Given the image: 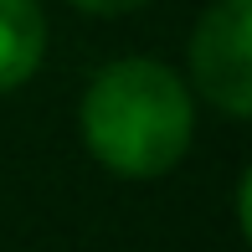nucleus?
Listing matches in <instances>:
<instances>
[{
  "label": "nucleus",
  "mask_w": 252,
  "mask_h": 252,
  "mask_svg": "<svg viewBox=\"0 0 252 252\" xmlns=\"http://www.w3.org/2000/svg\"><path fill=\"white\" fill-rule=\"evenodd\" d=\"M77 10H88V16H124V10L144 5V0H72Z\"/></svg>",
  "instance_id": "20e7f679"
},
{
  "label": "nucleus",
  "mask_w": 252,
  "mask_h": 252,
  "mask_svg": "<svg viewBox=\"0 0 252 252\" xmlns=\"http://www.w3.org/2000/svg\"><path fill=\"white\" fill-rule=\"evenodd\" d=\"M247 10L252 0H216L190 36V72L201 98H211L226 119L252 113V57H247Z\"/></svg>",
  "instance_id": "f03ea898"
},
{
  "label": "nucleus",
  "mask_w": 252,
  "mask_h": 252,
  "mask_svg": "<svg viewBox=\"0 0 252 252\" xmlns=\"http://www.w3.org/2000/svg\"><path fill=\"white\" fill-rule=\"evenodd\" d=\"M47 57V16L36 0H0V93L31 83Z\"/></svg>",
  "instance_id": "7ed1b4c3"
},
{
  "label": "nucleus",
  "mask_w": 252,
  "mask_h": 252,
  "mask_svg": "<svg viewBox=\"0 0 252 252\" xmlns=\"http://www.w3.org/2000/svg\"><path fill=\"white\" fill-rule=\"evenodd\" d=\"M77 124L98 165L129 180H155L175 170L180 155L190 150L196 103H190V88L165 62L124 57L88 83Z\"/></svg>",
  "instance_id": "f257e3e1"
}]
</instances>
